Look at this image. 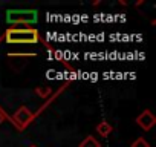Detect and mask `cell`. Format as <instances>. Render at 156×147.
Listing matches in <instances>:
<instances>
[{"instance_id":"cell-3","label":"cell","mask_w":156,"mask_h":147,"mask_svg":"<svg viewBox=\"0 0 156 147\" xmlns=\"http://www.w3.org/2000/svg\"><path fill=\"white\" fill-rule=\"evenodd\" d=\"M34 113L26 107V106H22V107H19L17 110H16V113L12 115V120L16 121V124L19 126V127H22V129H25L32 120H34Z\"/></svg>"},{"instance_id":"cell-5","label":"cell","mask_w":156,"mask_h":147,"mask_svg":"<svg viewBox=\"0 0 156 147\" xmlns=\"http://www.w3.org/2000/svg\"><path fill=\"white\" fill-rule=\"evenodd\" d=\"M112 132H113L112 124H109L107 121H101V123H98V126H97V133H98V135H101L103 138H107Z\"/></svg>"},{"instance_id":"cell-8","label":"cell","mask_w":156,"mask_h":147,"mask_svg":"<svg viewBox=\"0 0 156 147\" xmlns=\"http://www.w3.org/2000/svg\"><path fill=\"white\" fill-rule=\"evenodd\" d=\"M35 94L40 95L41 98H46V97L51 94V89H49V88H37V89H35Z\"/></svg>"},{"instance_id":"cell-10","label":"cell","mask_w":156,"mask_h":147,"mask_svg":"<svg viewBox=\"0 0 156 147\" xmlns=\"http://www.w3.org/2000/svg\"><path fill=\"white\" fill-rule=\"evenodd\" d=\"M31 147H37V145H31Z\"/></svg>"},{"instance_id":"cell-6","label":"cell","mask_w":156,"mask_h":147,"mask_svg":"<svg viewBox=\"0 0 156 147\" xmlns=\"http://www.w3.org/2000/svg\"><path fill=\"white\" fill-rule=\"evenodd\" d=\"M78 147H101V142L98 141V139H95L94 136H86L81 142H80V145Z\"/></svg>"},{"instance_id":"cell-4","label":"cell","mask_w":156,"mask_h":147,"mask_svg":"<svg viewBox=\"0 0 156 147\" xmlns=\"http://www.w3.org/2000/svg\"><path fill=\"white\" fill-rule=\"evenodd\" d=\"M135 123H136L142 130L148 132V130H150V129H153V126L156 124V118H154V115H153L148 109H145L142 113H139V115L136 117Z\"/></svg>"},{"instance_id":"cell-9","label":"cell","mask_w":156,"mask_h":147,"mask_svg":"<svg viewBox=\"0 0 156 147\" xmlns=\"http://www.w3.org/2000/svg\"><path fill=\"white\" fill-rule=\"evenodd\" d=\"M5 118H6V117H5V113H3L2 110H0V124H2V123L5 121Z\"/></svg>"},{"instance_id":"cell-1","label":"cell","mask_w":156,"mask_h":147,"mask_svg":"<svg viewBox=\"0 0 156 147\" xmlns=\"http://www.w3.org/2000/svg\"><path fill=\"white\" fill-rule=\"evenodd\" d=\"M5 41L11 45H25L40 41V34L34 28H16L11 26L5 32Z\"/></svg>"},{"instance_id":"cell-7","label":"cell","mask_w":156,"mask_h":147,"mask_svg":"<svg viewBox=\"0 0 156 147\" xmlns=\"http://www.w3.org/2000/svg\"><path fill=\"white\" fill-rule=\"evenodd\" d=\"M132 147H150V144H148V141L147 139H144V138H136L133 142H132Z\"/></svg>"},{"instance_id":"cell-2","label":"cell","mask_w":156,"mask_h":147,"mask_svg":"<svg viewBox=\"0 0 156 147\" xmlns=\"http://www.w3.org/2000/svg\"><path fill=\"white\" fill-rule=\"evenodd\" d=\"M38 16L35 9H9L6 20L9 25H34Z\"/></svg>"}]
</instances>
